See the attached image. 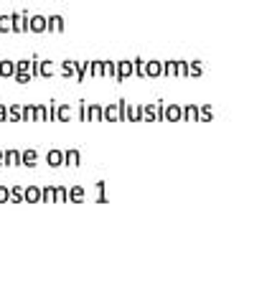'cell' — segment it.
I'll return each mask as SVG.
<instances>
[{
	"instance_id": "27",
	"label": "cell",
	"mask_w": 272,
	"mask_h": 305,
	"mask_svg": "<svg viewBox=\"0 0 272 305\" xmlns=\"http://www.w3.org/2000/svg\"><path fill=\"white\" fill-rule=\"evenodd\" d=\"M13 199H23V188H13Z\"/></svg>"
},
{
	"instance_id": "10",
	"label": "cell",
	"mask_w": 272,
	"mask_h": 305,
	"mask_svg": "<svg viewBox=\"0 0 272 305\" xmlns=\"http://www.w3.org/2000/svg\"><path fill=\"white\" fill-rule=\"evenodd\" d=\"M79 160H81V155H79V150H67L64 152V165H71V168H76L79 165Z\"/></svg>"
},
{
	"instance_id": "6",
	"label": "cell",
	"mask_w": 272,
	"mask_h": 305,
	"mask_svg": "<svg viewBox=\"0 0 272 305\" xmlns=\"http://www.w3.org/2000/svg\"><path fill=\"white\" fill-rule=\"evenodd\" d=\"M142 74L160 76L163 74V61H145V64H142Z\"/></svg>"
},
{
	"instance_id": "3",
	"label": "cell",
	"mask_w": 272,
	"mask_h": 305,
	"mask_svg": "<svg viewBox=\"0 0 272 305\" xmlns=\"http://www.w3.org/2000/svg\"><path fill=\"white\" fill-rule=\"evenodd\" d=\"M46 15H31L28 18V31H33V33H44L46 31Z\"/></svg>"
},
{
	"instance_id": "13",
	"label": "cell",
	"mask_w": 272,
	"mask_h": 305,
	"mask_svg": "<svg viewBox=\"0 0 272 305\" xmlns=\"http://www.w3.org/2000/svg\"><path fill=\"white\" fill-rule=\"evenodd\" d=\"M36 158H38V152L36 150H26V152H20V165H36Z\"/></svg>"
},
{
	"instance_id": "14",
	"label": "cell",
	"mask_w": 272,
	"mask_h": 305,
	"mask_svg": "<svg viewBox=\"0 0 272 305\" xmlns=\"http://www.w3.org/2000/svg\"><path fill=\"white\" fill-rule=\"evenodd\" d=\"M46 28H49V31H61V28H64V18H61V15H51V18L46 20Z\"/></svg>"
},
{
	"instance_id": "29",
	"label": "cell",
	"mask_w": 272,
	"mask_h": 305,
	"mask_svg": "<svg viewBox=\"0 0 272 305\" xmlns=\"http://www.w3.org/2000/svg\"><path fill=\"white\" fill-rule=\"evenodd\" d=\"M0 165H5V160H3V152H0Z\"/></svg>"
},
{
	"instance_id": "23",
	"label": "cell",
	"mask_w": 272,
	"mask_h": 305,
	"mask_svg": "<svg viewBox=\"0 0 272 305\" xmlns=\"http://www.w3.org/2000/svg\"><path fill=\"white\" fill-rule=\"evenodd\" d=\"M49 117V110L46 107H36V120H46Z\"/></svg>"
},
{
	"instance_id": "26",
	"label": "cell",
	"mask_w": 272,
	"mask_h": 305,
	"mask_svg": "<svg viewBox=\"0 0 272 305\" xmlns=\"http://www.w3.org/2000/svg\"><path fill=\"white\" fill-rule=\"evenodd\" d=\"M8 199H10L8 188H5V186H0V201H8Z\"/></svg>"
},
{
	"instance_id": "20",
	"label": "cell",
	"mask_w": 272,
	"mask_h": 305,
	"mask_svg": "<svg viewBox=\"0 0 272 305\" xmlns=\"http://www.w3.org/2000/svg\"><path fill=\"white\" fill-rule=\"evenodd\" d=\"M71 199H74V201H81V199H84V188H81V186H74V188H71Z\"/></svg>"
},
{
	"instance_id": "16",
	"label": "cell",
	"mask_w": 272,
	"mask_h": 305,
	"mask_svg": "<svg viewBox=\"0 0 272 305\" xmlns=\"http://www.w3.org/2000/svg\"><path fill=\"white\" fill-rule=\"evenodd\" d=\"M41 199H44L46 204H54V201H56V188H54V186L44 188V191H41Z\"/></svg>"
},
{
	"instance_id": "8",
	"label": "cell",
	"mask_w": 272,
	"mask_h": 305,
	"mask_svg": "<svg viewBox=\"0 0 272 305\" xmlns=\"http://www.w3.org/2000/svg\"><path fill=\"white\" fill-rule=\"evenodd\" d=\"M181 120L196 122V120H199V107H194V104H189V107H181Z\"/></svg>"
},
{
	"instance_id": "24",
	"label": "cell",
	"mask_w": 272,
	"mask_h": 305,
	"mask_svg": "<svg viewBox=\"0 0 272 305\" xmlns=\"http://www.w3.org/2000/svg\"><path fill=\"white\" fill-rule=\"evenodd\" d=\"M189 74H201V64H199V61H194V64L189 67Z\"/></svg>"
},
{
	"instance_id": "19",
	"label": "cell",
	"mask_w": 272,
	"mask_h": 305,
	"mask_svg": "<svg viewBox=\"0 0 272 305\" xmlns=\"http://www.w3.org/2000/svg\"><path fill=\"white\" fill-rule=\"evenodd\" d=\"M61 72L64 74H76V61H64V67H61Z\"/></svg>"
},
{
	"instance_id": "25",
	"label": "cell",
	"mask_w": 272,
	"mask_h": 305,
	"mask_svg": "<svg viewBox=\"0 0 272 305\" xmlns=\"http://www.w3.org/2000/svg\"><path fill=\"white\" fill-rule=\"evenodd\" d=\"M67 188H56V201H67Z\"/></svg>"
},
{
	"instance_id": "7",
	"label": "cell",
	"mask_w": 272,
	"mask_h": 305,
	"mask_svg": "<svg viewBox=\"0 0 272 305\" xmlns=\"http://www.w3.org/2000/svg\"><path fill=\"white\" fill-rule=\"evenodd\" d=\"M23 199H26L28 204H38V201H41V188H38V186L23 188Z\"/></svg>"
},
{
	"instance_id": "21",
	"label": "cell",
	"mask_w": 272,
	"mask_h": 305,
	"mask_svg": "<svg viewBox=\"0 0 272 305\" xmlns=\"http://www.w3.org/2000/svg\"><path fill=\"white\" fill-rule=\"evenodd\" d=\"M10 31V15H0V33Z\"/></svg>"
},
{
	"instance_id": "2",
	"label": "cell",
	"mask_w": 272,
	"mask_h": 305,
	"mask_svg": "<svg viewBox=\"0 0 272 305\" xmlns=\"http://www.w3.org/2000/svg\"><path fill=\"white\" fill-rule=\"evenodd\" d=\"M135 72V67H133V61H117V67H115V79L117 81H122V79H128V76Z\"/></svg>"
},
{
	"instance_id": "17",
	"label": "cell",
	"mask_w": 272,
	"mask_h": 305,
	"mask_svg": "<svg viewBox=\"0 0 272 305\" xmlns=\"http://www.w3.org/2000/svg\"><path fill=\"white\" fill-rule=\"evenodd\" d=\"M163 74H178V61H163Z\"/></svg>"
},
{
	"instance_id": "1",
	"label": "cell",
	"mask_w": 272,
	"mask_h": 305,
	"mask_svg": "<svg viewBox=\"0 0 272 305\" xmlns=\"http://www.w3.org/2000/svg\"><path fill=\"white\" fill-rule=\"evenodd\" d=\"M28 69H31V61H18V64H15V81H18V84H26V81H28V79H31V72H28Z\"/></svg>"
},
{
	"instance_id": "15",
	"label": "cell",
	"mask_w": 272,
	"mask_h": 305,
	"mask_svg": "<svg viewBox=\"0 0 272 305\" xmlns=\"http://www.w3.org/2000/svg\"><path fill=\"white\" fill-rule=\"evenodd\" d=\"M13 74H15V64L8 61V59L0 61V76H13Z\"/></svg>"
},
{
	"instance_id": "9",
	"label": "cell",
	"mask_w": 272,
	"mask_h": 305,
	"mask_svg": "<svg viewBox=\"0 0 272 305\" xmlns=\"http://www.w3.org/2000/svg\"><path fill=\"white\" fill-rule=\"evenodd\" d=\"M46 160H49V165H51V168H59V165H64V152H61V150H49Z\"/></svg>"
},
{
	"instance_id": "12",
	"label": "cell",
	"mask_w": 272,
	"mask_h": 305,
	"mask_svg": "<svg viewBox=\"0 0 272 305\" xmlns=\"http://www.w3.org/2000/svg\"><path fill=\"white\" fill-rule=\"evenodd\" d=\"M3 160H5V165H20V152L18 150L3 152Z\"/></svg>"
},
{
	"instance_id": "22",
	"label": "cell",
	"mask_w": 272,
	"mask_h": 305,
	"mask_svg": "<svg viewBox=\"0 0 272 305\" xmlns=\"http://www.w3.org/2000/svg\"><path fill=\"white\" fill-rule=\"evenodd\" d=\"M31 117H36V107H26V110H23V120L28 122Z\"/></svg>"
},
{
	"instance_id": "28",
	"label": "cell",
	"mask_w": 272,
	"mask_h": 305,
	"mask_svg": "<svg viewBox=\"0 0 272 305\" xmlns=\"http://www.w3.org/2000/svg\"><path fill=\"white\" fill-rule=\"evenodd\" d=\"M5 115H8V112H5V107H0V120H5Z\"/></svg>"
},
{
	"instance_id": "18",
	"label": "cell",
	"mask_w": 272,
	"mask_h": 305,
	"mask_svg": "<svg viewBox=\"0 0 272 305\" xmlns=\"http://www.w3.org/2000/svg\"><path fill=\"white\" fill-rule=\"evenodd\" d=\"M38 72L44 76H51L54 74V64H51V61H41V69H38Z\"/></svg>"
},
{
	"instance_id": "5",
	"label": "cell",
	"mask_w": 272,
	"mask_h": 305,
	"mask_svg": "<svg viewBox=\"0 0 272 305\" xmlns=\"http://www.w3.org/2000/svg\"><path fill=\"white\" fill-rule=\"evenodd\" d=\"M163 117H165L168 122H181V107H178V104L163 107Z\"/></svg>"
},
{
	"instance_id": "4",
	"label": "cell",
	"mask_w": 272,
	"mask_h": 305,
	"mask_svg": "<svg viewBox=\"0 0 272 305\" xmlns=\"http://www.w3.org/2000/svg\"><path fill=\"white\" fill-rule=\"evenodd\" d=\"M81 115H84V120L99 122V120H102V107H99V104H89V110L84 107V110H81Z\"/></svg>"
},
{
	"instance_id": "11",
	"label": "cell",
	"mask_w": 272,
	"mask_h": 305,
	"mask_svg": "<svg viewBox=\"0 0 272 305\" xmlns=\"http://www.w3.org/2000/svg\"><path fill=\"white\" fill-rule=\"evenodd\" d=\"M54 115H56V120L69 122V120H71V107H67V104H59V107L54 110Z\"/></svg>"
}]
</instances>
